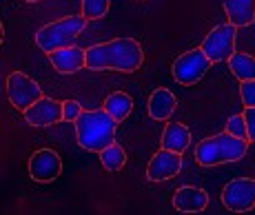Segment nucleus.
I'll return each mask as SVG.
<instances>
[{"label":"nucleus","instance_id":"1","mask_svg":"<svg viewBox=\"0 0 255 215\" xmlns=\"http://www.w3.org/2000/svg\"><path fill=\"white\" fill-rule=\"evenodd\" d=\"M144 62V51L135 38H116L85 49V67L91 71L133 73Z\"/></svg>","mask_w":255,"mask_h":215},{"label":"nucleus","instance_id":"2","mask_svg":"<svg viewBox=\"0 0 255 215\" xmlns=\"http://www.w3.org/2000/svg\"><path fill=\"white\" fill-rule=\"evenodd\" d=\"M76 124V140L82 149L100 153L102 149H107L109 144L116 142V129L118 122L111 120V115H107L102 109L93 111H82L78 115Z\"/></svg>","mask_w":255,"mask_h":215},{"label":"nucleus","instance_id":"3","mask_svg":"<svg viewBox=\"0 0 255 215\" xmlns=\"http://www.w3.org/2000/svg\"><path fill=\"white\" fill-rule=\"evenodd\" d=\"M249 142L229 135L227 131L218 135L204 138L202 142L195 146V162L200 167H218V164H233L247 155Z\"/></svg>","mask_w":255,"mask_h":215},{"label":"nucleus","instance_id":"4","mask_svg":"<svg viewBox=\"0 0 255 215\" xmlns=\"http://www.w3.org/2000/svg\"><path fill=\"white\" fill-rule=\"evenodd\" d=\"M85 27H87V20L82 16L58 18V20L47 22L45 27L38 29L36 31V45L49 56L51 51L71 47L73 42H76V38L85 31Z\"/></svg>","mask_w":255,"mask_h":215},{"label":"nucleus","instance_id":"5","mask_svg":"<svg viewBox=\"0 0 255 215\" xmlns=\"http://www.w3.org/2000/svg\"><path fill=\"white\" fill-rule=\"evenodd\" d=\"M235 40H238V27H233L231 22H222L207 33L200 49L211 60V65L224 62L235 53Z\"/></svg>","mask_w":255,"mask_h":215},{"label":"nucleus","instance_id":"6","mask_svg":"<svg viewBox=\"0 0 255 215\" xmlns=\"http://www.w3.org/2000/svg\"><path fill=\"white\" fill-rule=\"evenodd\" d=\"M211 67V60L202 53V49H189V51H184L182 56L175 58L173 67H171V71H173V78L178 85H195V82H200L204 76H207Z\"/></svg>","mask_w":255,"mask_h":215},{"label":"nucleus","instance_id":"7","mask_svg":"<svg viewBox=\"0 0 255 215\" xmlns=\"http://www.w3.org/2000/svg\"><path fill=\"white\" fill-rule=\"evenodd\" d=\"M45 96L33 78H29L22 71H11L7 76V98L18 111H27L33 102H38Z\"/></svg>","mask_w":255,"mask_h":215},{"label":"nucleus","instance_id":"8","mask_svg":"<svg viewBox=\"0 0 255 215\" xmlns=\"http://www.w3.org/2000/svg\"><path fill=\"white\" fill-rule=\"evenodd\" d=\"M222 207L231 213L255 209V178H235L222 189Z\"/></svg>","mask_w":255,"mask_h":215},{"label":"nucleus","instance_id":"9","mask_svg":"<svg viewBox=\"0 0 255 215\" xmlns=\"http://www.w3.org/2000/svg\"><path fill=\"white\" fill-rule=\"evenodd\" d=\"M29 178L33 182L49 184L62 173V160L53 149H38L29 158Z\"/></svg>","mask_w":255,"mask_h":215},{"label":"nucleus","instance_id":"10","mask_svg":"<svg viewBox=\"0 0 255 215\" xmlns=\"http://www.w3.org/2000/svg\"><path fill=\"white\" fill-rule=\"evenodd\" d=\"M24 115V122L31 126H53L62 120V102L53 100V98H47L42 96L38 102H33L27 111H22Z\"/></svg>","mask_w":255,"mask_h":215},{"label":"nucleus","instance_id":"11","mask_svg":"<svg viewBox=\"0 0 255 215\" xmlns=\"http://www.w3.org/2000/svg\"><path fill=\"white\" fill-rule=\"evenodd\" d=\"M180 171H182V155L160 149L158 153H153L149 167H146V180L149 182H166V180L175 178Z\"/></svg>","mask_w":255,"mask_h":215},{"label":"nucleus","instance_id":"12","mask_svg":"<svg viewBox=\"0 0 255 215\" xmlns=\"http://www.w3.org/2000/svg\"><path fill=\"white\" fill-rule=\"evenodd\" d=\"M209 193L204 189H198V187H180L178 191L173 193V204L175 211L180 213H202L207 211L209 207Z\"/></svg>","mask_w":255,"mask_h":215},{"label":"nucleus","instance_id":"13","mask_svg":"<svg viewBox=\"0 0 255 215\" xmlns=\"http://www.w3.org/2000/svg\"><path fill=\"white\" fill-rule=\"evenodd\" d=\"M49 60H51V67L58 73H76L85 67V49L76 45L58 49V51L49 53Z\"/></svg>","mask_w":255,"mask_h":215},{"label":"nucleus","instance_id":"14","mask_svg":"<svg viewBox=\"0 0 255 215\" xmlns=\"http://www.w3.org/2000/svg\"><path fill=\"white\" fill-rule=\"evenodd\" d=\"M160 144H162L164 151H171V153H180L182 155L191 144V131L189 126L182 124V122H169L162 131V138H160Z\"/></svg>","mask_w":255,"mask_h":215},{"label":"nucleus","instance_id":"15","mask_svg":"<svg viewBox=\"0 0 255 215\" xmlns=\"http://www.w3.org/2000/svg\"><path fill=\"white\" fill-rule=\"evenodd\" d=\"M175 107H178V100H175V96L171 94L166 87H158V89L151 94L146 109H149V115L153 120L164 122V120H169L171 115L175 113Z\"/></svg>","mask_w":255,"mask_h":215},{"label":"nucleus","instance_id":"16","mask_svg":"<svg viewBox=\"0 0 255 215\" xmlns=\"http://www.w3.org/2000/svg\"><path fill=\"white\" fill-rule=\"evenodd\" d=\"M233 27H251L255 22V0H222Z\"/></svg>","mask_w":255,"mask_h":215},{"label":"nucleus","instance_id":"17","mask_svg":"<svg viewBox=\"0 0 255 215\" xmlns=\"http://www.w3.org/2000/svg\"><path fill=\"white\" fill-rule=\"evenodd\" d=\"M102 111L107 115H111V120L122 122L129 118V113L133 111V98L125 91H114L111 96H107L105 105H102Z\"/></svg>","mask_w":255,"mask_h":215},{"label":"nucleus","instance_id":"18","mask_svg":"<svg viewBox=\"0 0 255 215\" xmlns=\"http://www.w3.org/2000/svg\"><path fill=\"white\" fill-rule=\"evenodd\" d=\"M229 69L240 82H247V80H255V58L251 53H244V51H235L231 58H229Z\"/></svg>","mask_w":255,"mask_h":215},{"label":"nucleus","instance_id":"19","mask_svg":"<svg viewBox=\"0 0 255 215\" xmlns=\"http://www.w3.org/2000/svg\"><path fill=\"white\" fill-rule=\"evenodd\" d=\"M100 162L102 167H105L107 171H111V173H116V171H122L127 164V151L122 149L118 142L109 144L107 149L100 151Z\"/></svg>","mask_w":255,"mask_h":215},{"label":"nucleus","instance_id":"20","mask_svg":"<svg viewBox=\"0 0 255 215\" xmlns=\"http://www.w3.org/2000/svg\"><path fill=\"white\" fill-rule=\"evenodd\" d=\"M109 0H80V7L82 13L80 16L85 20H100L109 13Z\"/></svg>","mask_w":255,"mask_h":215},{"label":"nucleus","instance_id":"21","mask_svg":"<svg viewBox=\"0 0 255 215\" xmlns=\"http://www.w3.org/2000/svg\"><path fill=\"white\" fill-rule=\"evenodd\" d=\"M227 131L229 135H233V138H240V140H247V126H244V118L242 113H235L231 118L227 120Z\"/></svg>","mask_w":255,"mask_h":215},{"label":"nucleus","instance_id":"22","mask_svg":"<svg viewBox=\"0 0 255 215\" xmlns=\"http://www.w3.org/2000/svg\"><path fill=\"white\" fill-rule=\"evenodd\" d=\"M240 96L247 109H255V80L240 82Z\"/></svg>","mask_w":255,"mask_h":215},{"label":"nucleus","instance_id":"23","mask_svg":"<svg viewBox=\"0 0 255 215\" xmlns=\"http://www.w3.org/2000/svg\"><path fill=\"white\" fill-rule=\"evenodd\" d=\"M82 107H80V102H76V100H65L62 102V120L65 122H76L78 120V115L82 113Z\"/></svg>","mask_w":255,"mask_h":215},{"label":"nucleus","instance_id":"24","mask_svg":"<svg viewBox=\"0 0 255 215\" xmlns=\"http://www.w3.org/2000/svg\"><path fill=\"white\" fill-rule=\"evenodd\" d=\"M242 118L247 126V142H255V109H244Z\"/></svg>","mask_w":255,"mask_h":215},{"label":"nucleus","instance_id":"25","mask_svg":"<svg viewBox=\"0 0 255 215\" xmlns=\"http://www.w3.org/2000/svg\"><path fill=\"white\" fill-rule=\"evenodd\" d=\"M4 42V24H2V20H0V45Z\"/></svg>","mask_w":255,"mask_h":215},{"label":"nucleus","instance_id":"26","mask_svg":"<svg viewBox=\"0 0 255 215\" xmlns=\"http://www.w3.org/2000/svg\"><path fill=\"white\" fill-rule=\"evenodd\" d=\"M22 2H29V4H33V2H40V0H22Z\"/></svg>","mask_w":255,"mask_h":215}]
</instances>
